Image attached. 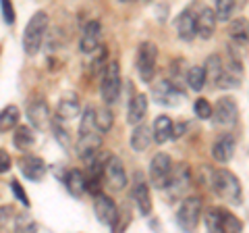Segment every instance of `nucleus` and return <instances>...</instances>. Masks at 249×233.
I'll use <instances>...</instances> for the list:
<instances>
[{
	"label": "nucleus",
	"instance_id": "nucleus-1",
	"mask_svg": "<svg viewBox=\"0 0 249 233\" xmlns=\"http://www.w3.org/2000/svg\"><path fill=\"white\" fill-rule=\"evenodd\" d=\"M212 190L220 196L227 204L239 206L243 202V190H241V181L237 179V175L229 169H216L212 173Z\"/></svg>",
	"mask_w": 249,
	"mask_h": 233
},
{
	"label": "nucleus",
	"instance_id": "nucleus-2",
	"mask_svg": "<svg viewBox=\"0 0 249 233\" xmlns=\"http://www.w3.org/2000/svg\"><path fill=\"white\" fill-rule=\"evenodd\" d=\"M46 32H48V13H34L25 25V32H23V50H25L27 57H36L40 52Z\"/></svg>",
	"mask_w": 249,
	"mask_h": 233
},
{
	"label": "nucleus",
	"instance_id": "nucleus-3",
	"mask_svg": "<svg viewBox=\"0 0 249 233\" xmlns=\"http://www.w3.org/2000/svg\"><path fill=\"white\" fill-rule=\"evenodd\" d=\"M121 88H123V79H121V67L116 60H110L104 67L102 73V81H100V94L106 104H114L121 96Z\"/></svg>",
	"mask_w": 249,
	"mask_h": 233
},
{
	"label": "nucleus",
	"instance_id": "nucleus-4",
	"mask_svg": "<svg viewBox=\"0 0 249 233\" xmlns=\"http://www.w3.org/2000/svg\"><path fill=\"white\" fill-rule=\"evenodd\" d=\"M156 63H158V48L154 42H142L137 48V73L143 83H152L156 77Z\"/></svg>",
	"mask_w": 249,
	"mask_h": 233
},
{
	"label": "nucleus",
	"instance_id": "nucleus-5",
	"mask_svg": "<svg viewBox=\"0 0 249 233\" xmlns=\"http://www.w3.org/2000/svg\"><path fill=\"white\" fill-rule=\"evenodd\" d=\"M201 198L199 196H187L177 211V225L183 231H193L199 225L201 219Z\"/></svg>",
	"mask_w": 249,
	"mask_h": 233
},
{
	"label": "nucleus",
	"instance_id": "nucleus-6",
	"mask_svg": "<svg viewBox=\"0 0 249 233\" xmlns=\"http://www.w3.org/2000/svg\"><path fill=\"white\" fill-rule=\"evenodd\" d=\"M131 200L137 208V213L142 216H150L152 214V196H150V185L145 181V175L142 171H135L133 181H131Z\"/></svg>",
	"mask_w": 249,
	"mask_h": 233
},
{
	"label": "nucleus",
	"instance_id": "nucleus-7",
	"mask_svg": "<svg viewBox=\"0 0 249 233\" xmlns=\"http://www.w3.org/2000/svg\"><path fill=\"white\" fill-rule=\"evenodd\" d=\"M212 121L218 129H231L237 125L239 121V108H237V102L229 96L220 98L216 102V106H212Z\"/></svg>",
	"mask_w": 249,
	"mask_h": 233
},
{
	"label": "nucleus",
	"instance_id": "nucleus-8",
	"mask_svg": "<svg viewBox=\"0 0 249 233\" xmlns=\"http://www.w3.org/2000/svg\"><path fill=\"white\" fill-rule=\"evenodd\" d=\"M173 158L168 156L166 152H158L154 154V158L150 162V179L152 185L158 190H166L168 179H170V173H173Z\"/></svg>",
	"mask_w": 249,
	"mask_h": 233
},
{
	"label": "nucleus",
	"instance_id": "nucleus-9",
	"mask_svg": "<svg viewBox=\"0 0 249 233\" xmlns=\"http://www.w3.org/2000/svg\"><path fill=\"white\" fill-rule=\"evenodd\" d=\"M93 213H96V219L102 225L114 229L116 221H119V206L114 204L112 198H108L102 192H96L93 194Z\"/></svg>",
	"mask_w": 249,
	"mask_h": 233
},
{
	"label": "nucleus",
	"instance_id": "nucleus-10",
	"mask_svg": "<svg viewBox=\"0 0 249 233\" xmlns=\"http://www.w3.org/2000/svg\"><path fill=\"white\" fill-rule=\"evenodd\" d=\"M241 79H243V65H241V58L237 57L235 48L231 50V58L222 63V73L220 79H218V88H239Z\"/></svg>",
	"mask_w": 249,
	"mask_h": 233
},
{
	"label": "nucleus",
	"instance_id": "nucleus-11",
	"mask_svg": "<svg viewBox=\"0 0 249 233\" xmlns=\"http://www.w3.org/2000/svg\"><path fill=\"white\" fill-rule=\"evenodd\" d=\"M104 181L108 183V188L112 192H121L129 185L127 171H124V165L121 162L119 156H108L106 167H104Z\"/></svg>",
	"mask_w": 249,
	"mask_h": 233
},
{
	"label": "nucleus",
	"instance_id": "nucleus-12",
	"mask_svg": "<svg viewBox=\"0 0 249 233\" xmlns=\"http://www.w3.org/2000/svg\"><path fill=\"white\" fill-rule=\"evenodd\" d=\"M154 96H156V102L164 106H178L185 98V94L178 90V85L168 79H162L154 85Z\"/></svg>",
	"mask_w": 249,
	"mask_h": 233
},
{
	"label": "nucleus",
	"instance_id": "nucleus-13",
	"mask_svg": "<svg viewBox=\"0 0 249 233\" xmlns=\"http://www.w3.org/2000/svg\"><path fill=\"white\" fill-rule=\"evenodd\" d=\"M75 150H77V156H79L83 162H89L100 150H102V136L93 134V131H89V134H79Z\"/></svg>",
	"mask_w": 249,
	"mask_h": 233
},
{
	"label": "nucleus",
	"instance_id": "nucleus-14",
	"mask_svg": "<svg viewBox=\"0 0 249 233\" xmlns=\"http://www.w3.org/2000/svg\"><path fill=\"white\" fill-rule=\"evenodd\" d=\"M189 185H191V171H189V167H187L185 162L173 167V173H170L166 190H170L173 196H183V194L189 190Z\"/></svg>",
	"mask_w": 249,
	"mask_h": 233
},
{
	"label": "nucleus",
	"instance_id": "nucleus-15",
	"mask_svg": "<svg viewBox=\"0 0 249 233\" xmlns=\"http://www.w3.org/2000/svg\"><path fill=\"white\" fill-rule=\"evenodd\" d=\"M100 44H102V25H100V21H89V23H85L83 34H81V40H79L81 52L91 54Z\"/></svg>",
	"mask_w": 249,
	"mask_h": 233
},
{
	"label": "nucleus",
	"instance_id": "nucleus-16",
	"mask_svg": "<svg viewBox=\"0 0 249 233\" xmlns=\"http://www.w3.org/2000/svg\"><path fill=\"white\" fill-rule=\"evenodd\" d=\"M19 169L27 181L40 183L46 175V162L40 156H23L19 162Z\"/></svg>",
	"mask_w": 249,
	"mask_h": 233
},
{
	"label": "nucleus",
	"instance_id": "nucleus-17",
	"mask_svg": "<svg viewBox=\"0 0 249 233\" xmlns=\"http://www.w3.org/2000/svg\"><path fill=\"white\" fill-rule=\"evenodd\" d=\"M216 13L210 9V6H204V9L199 11V15H196V32L201 40H210V38L214 36L216 32Z\"/></svg>",
	"mask_w": 249,
	"mask_h": 233
},
{
	"label": "nucleus",
	"instance_id": "nucleus-18",
	"mask_svg": "<svg viewBox=\"0 0 249 233\" xmlns=\"http://www.w3.org/2000/svg\"><path fill=\"white\" fill-rule=\"evenodd\" d=\"M27 119L29 123L34 125L36 129H44L46 125L50 123V108H48V102L42 98L34 100L29 106H27Z\"/></svg>",
	"mask_w": 249,
	"mask_h": 233
},
{
	"label": "nucleus",
	"instance_id": "nucleus-19",
	"mask_svg": "<svg viewBox=\"0 0 249 233\" xmlns=\"http://www.w3.org/2000/svg\"><path fill=\"white\" fill-rule=\"evenodd\" d=\"M232 154H235V137L231 134H222L212 146V156L216 162L227 165V162L232 158Z\"/></svg>",
	"mask_w": 249,
	"mask_h": 233
},
{
	"label": "nucleus",
	"instance_id": "nucleus-20",
	"mask_svg": "<svg viewBox=\"0 0 249 233\" xmlns=\"http://www.w3.org/2000/svg\"><path fill=\"white\" fill-rule=\"evenodd\" d=\"M81 113V102L77 94H67L60 98V102L56 106V119L58 121H71L75 116H79Z\"/></svg>",
	"mask_w": 249,
	"mask_h": 233
},
{
	"label": "nucleus",
	"instance_id": "nucleus-21",
	"mask_svg": "<svg viewBox=\"0 0 249 233\" xmlns=\"http://www.w3.org/2000/svg\"><path fill=\"white\" fill-rule=\"evenodd\" d=\"M175 25H177V34H178V38H181L183 42H191L193 38L197 36V32H196V15H193L191 9H185L181 15H178Z\"/></svg>",
	"mask_w": 249,
	"mask_h": 233
},
{
	"label": "nucleus",
	"instance_id": "nucleus-22",
	"mask_svg": "<svg viewBox=\"0 0 249 233\" xmlns=\"http://www.w3.org/2000/svg\"><path fill=\"white\" fill-rule=\"evenodd\" d=\"M147 108H150L147 96H145V94H135L133 98H131L129 108H127V121L131 123V125L143 123L145 115H147Z\"/></svg>",
	"mask_w": 249,
	"mask_h": 233
},
{
	"label": "nucleus",
	"instance_id": "nucleus-23",
	"mask_svg": "<svg viewBox=\"0 0 249 233\" xmlns=\"http://www.w3.org/2000/svg\"><path fill=\"white\" fill-rule=\"evenodd\" d=\"M135 129L131 131V148H133V152H145L147 148H150V144L154 142L152 139V129L143 125V123H137V125H133Z\"/></svg>",
	"mask_w": 249,
	"mask_h": 233
},
{
	"label": "nucleus",
	"instance_id": "nucleus-24",
	"mask_svg": "<svg viewBox=\"0 0 249 233\" xmlns=\"http://www.w3.org/2000/svg\"><path fill=\"white\" fill-rule=\"evenodd\" d=\"M173 136V119L166 115H158L152 125V139L156 144H164Z\"/></svg>",
	"mask_w": 249,
	"mask_h": 233
},
{
	"label": "nucleus",
	"instance_id": "nucleus-25",
	"mask_svg": "<svg viewBox=\"0 0 249 233\" xmlns=\"http://www.w3.org/2000/svg\"><path fill=\"white\" fill-rule=\"evenodd\" d=\"M65 183H67V190L71 196L75 198H81L85 192H88V179H85V173L79 169H71L65 177Z\"/></svg>",
	"mask_w": 249,
	"mask_h": 233
},
{
	"label": "nucleus",
	"instance_id": "nucleus-26",
	"mask_svg": "<svg viewBox=\"0 0 249 233\" xmlns=\"http://www.w3.org/2000/svg\"><path fill=\"white\" fill-rule=\"evenodd\" d=\"M13 144H15V148L21 150V152L34 148V144H36L34 129L27 127V125H17L15 127V134H13Z\"/></svg>",
	"mask_w": 249,
	"mask_h": 233
},
{
	"label": "nucleus",
	"instance_id": "nucleus-27",
	"mask_svg": "<svg viewBox=\"0 0 249 233\" xmlns=\"http://www.w3.org/2000/svg\"><path fill=\"white\" fill-rule=\"evenodd\" d=\"M204 214V225L208 231H214V233H220L222 231V225H224V208L220 206H210L206 211H201Z\"/></svg>",
	"mask_w": 249,
	"mask_h": 233
},
{
	"label": "nucleus",
	"instance_id": "nucleus-28",
	"mask_svg": "<svg viewBox=\"0 0 249 233\" xmlns=\"http://www.w3.org/2000/svg\"><path fill=\"white\" fill-rule=\"evenodd\" d=\"M93 125H96L98 134H108L114 125V115L108 106L93 108Z\"/></svg>",
	"mask_w": 249,
	"mask_h": 233
},
{
	"label": "nucleus",
	"instance_id": "nucleus-29",
	"mask_svg": "<svg viewBox=\"0 0 249 233\" xmlns=\"http://www.w3.org/2000/svg\"><path fill=\"white\" fill-rule=\"evenodd\" d=\"M229 36L237 46H247L249 44V23L243 17L235 19L229 25Z\"/></svg>",
	"mask_w": 249,
	"mask_h": 233
},
{
	"label": "nucleus",
	"instance_id": "nucleus-30",
	"mask_svg": "<svg viewBox=\"0 0 249 233\" xmlns=\"http://www.w3.org/2000/svg\"><path fill=\"white\" fill-rule=\"evenodd\" d=\"M222 57H218V54H212V57H208V60L204 63V71H206V83L214 85L218 88V79H220V73H222Z\"/></svg>",
	"mask_w": 249,
	"mask_h": 233
},
{
	"label": "nucleus",
	"instance_id": "nucleus-31",
	"mask_svg": "<svg viewBox=\"0 0 249 233\" xmlns=\"http://www.w3.org/2000/svg\"><path fill=\"white\" fill-rule=\"evenodd\" d=\"M19 116H21V111L19 106L15 104H9L0 111V134H6L19 125Z\"/></svg>",
	"mask_w": 249,
	"mask_h": 233
},
{
	"label": "nucleus",
	"instance_id": "nucleus-32",
	"mask_svg": "<svg viewBox=\"0 0 249 233\" xmlns=\"http://www.w3.org/2000/svg\"><path fill=\"white\" fill-rule=\"evenodd\" d=\"M185 81L189 85V90L193 92H201L206 88V71L204 67H189L185 73Z\"/></svg>",
	"mask_w": 249,
	"mask_h": 233
},
{
	"label": "nucleus",
	"instance_id": "nucleus-33",
	"mask_svg": "<svg viewBox=\"0 0 249 233\" xmlns=\"http://www.w3.org/2000/svg\"><path fill=\"white\" fill-rule=\"evenodd\" d=\"M106 65H108V48L100 44L98 48L91 52V65H89L91 75H93V73H98L100 69H104Z\"/></svg>",
	"mask_w": 249,
	"mask_h": 233
},
{
	"label": "nucleus",
	"instance_id": "nucleus-34",
	"mask_svg": "<svg viewBox=\"0 0 249 233\" xmlns=\"http://www.w3.org/2000/svg\"><path fill=\"white\" fill-rule=\"evenodd\" d=\"M237 0H216V19L218 21H229L235 13Z\"/></svg>",
	"mask_w": 249,
	"mask_h": 233
},
{
	"label": "nucleus",
	"instance_id": "nucleus-35",
	"mask_svg": "<svg viewBox=\"0 0 249 233\" xmlns=\"http://www.w3.org/2000/svg\"><path fill=\"white\" fill-rule=\"evenodd\" d=\"M91 129H96L93 125V106H85L81 113V123H79V134H89Z\"/></svg>",
	"mask_w": 249,
	"mask_h": 233
},
{
	"label": "nucleus",
	"instance_id": "nucleus-36",
	"mask_svg": "<svg viewBox=\"0 0 249 233\" xmlns=\"http://www.w3.org/2000/svg\"><path fill=\"white\" fill-rule=\"evenodd\" d=\"M193 111H196L197 119H201V121L212 119V104H210L206 98H197L196 104H193Z\"/></svg>",
	"mask_w": 249,
	"mask_h": 233
},
{
	"label": "nucleus",
	"instance_id": "nucleus-37",
	"mask_svg": "<svg viewBox=\"0 0 249 233\" xmlns=\"http://www.w3.org/2000/svg\"><path fill=\"white\" fill-rule=\"evenodd\" d=\"M243 229V225H241V221L237 219L235 214H232L231 211H224V225H222V231H229V233H237Z\"/></svg>",
	"mask_w": 249,
	"mask_h": 233
},
{
	"label": "nucleus",
	"instance_id": "nucleus-38",
	"mask_svg": "<svg viewBox=\"0 0 249 233\" xmlns=\"http://www.w3.org/2000/svg\"><path fill=\"white\" fill-rule=\"evenodd\" d=\"M52 129H54V136H56V139L58 142L65 146V148H69V146H71V139H69V136H67V131L60 127V123H58V119L52 123Z\"/></svg>",
	"mask_w": 249,
	"mask_h": 233
},
{
	"label": "nucleus",
	"instance_id": "nucleus-39",
	"mask_svg": "<svg viewBox=\"0 0 249 233\" xmlns=\"http://www.w3.org/2000/svg\"><path fill=\"white\" fill-rule=\"evenodd\" d=\"M0 6H2V19H4V23L13 25V23H15V9H13L11 0H0Z\"/></svg>",
	"mask_w": 249,
	"mask_h": 233
},
{
	"label": "nucleus",
	"instance_id": "nucleus-40",
	"mask_svg": "<svg viewBox=\"0 0 249 233\" xmlns=\"http://www.w3.org/2000/svg\"><path fill=\"white\" fill-rule=\"evenodd\" d=\"M11 190H13V194H15V198H17L21 204H25V206H29V198H27V194H25V190L21 188V183L19 181H11Z\"/></svg>",
	"mask_w": 249,
	"mask_h": 233
},
{
	"label": "nucleus",
	"instance_id": "nucleus-41",
	"mask_svg": "<svg viewBox=\"0 0 249 233\" xmlns=\"http://www.w3.org/2000/svg\"><path fill=\"white\" fill-rule=\"evenodd\" d=\"M11 167H13L11 154L0 148V173H6V171H11Z\"/></svg>",
	"mask_w": 249,
	"mask_h": 233
},
{
	"label": "nucleus",
	"instance_id": "nucleus-42",
	"mask_svg": "<svg viewBox=\"0 0 249 233\" xmlns=\"http://www.w3.org/2000/svg\"><path fill=\"white\" fill-rule=\"evenodd\" d=\"M23 227L25 229H29V231H36V223L34 221H29V219H25V216H19L17 219V231H23Z\"/></svg>",
	"mask_w": 249,
	"mask_h": 233
},
{
	"label": "nucleus",
	"instance_id": "nucleus-43",
	"mask_svg": "<svg viewBox=\"0 0 249 233\" xmlns=\"http://www.w3.org/2000/svg\"><path fill=\"white\" fill-rule=\"evenodd\" d=\"M187 129V123H173V136H170V139H178Z\"/></svg>",
	"mask_w": 249,
	"mask_h": 233
},
{
	"label": "nucleus",
	"instance_id": "nucleus-44",
	"mask_svg": "<svg viewBox=\"0 0 249 233\" xmlns=\"http://www.w3.org/2000/svg\"><path fill=\"white\" fill-rule=\"evenodd\" d=\"M11 214H13V208L11 206H2V208H0V221L11 219Z\"/></svg>",
	"mask_w": 249,
	"mask_h": 233
},
{
	"label": "nucleus",
	"instance_id": "nucleus-45",
	"mask_svg": "<svg viewBox=\"0 0 249 233\" xmlns=\"http://www.w3.org/2000/svg\"><path fill=\"white\" fill-rule=\"evenodd\" d=\"M124 2H133V0H124Z\"/></svg>",
	"mask_w": 249,
	"mask_h": 233
}]
</instances>
